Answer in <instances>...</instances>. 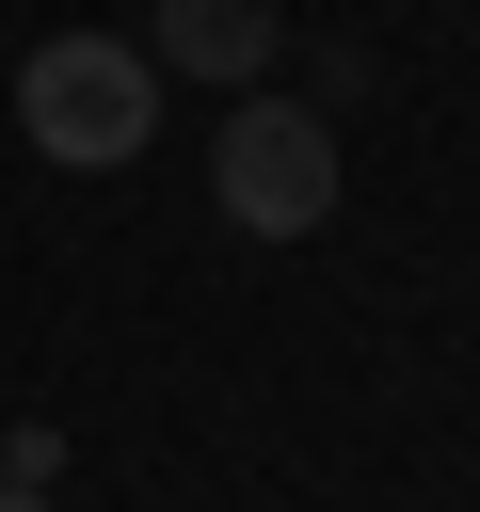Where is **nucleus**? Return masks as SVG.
Wrapping results in <instances>:
<instances>
[{
    "label": "nucleus",
    "instance_id": "obj_1",
    "mask_svg": "<svg viewBox=\"0 0 480 512\" xmlns=\"http://www.w3.org/2000/svg\"><path fill=\"white\" fill-rule=\"evenodd\" d=\"M16 128H32V160H64V176H128V160L160 144V64H144L128 32H48V48L16 64Z\"/></svg>",
    "mask_w": 480,
    "mask_h": 512
},
{
    "label": "nucleus",
    "instance_id": "obj_2",
    "mask_svg": "<svg viewBox=\"0 0 480 512\" xmlns=\"http://www.w3.org/2000/svg\"><path fill=\"white\" fill-rule=\"evenodd\" d=\"M208 192H224L240 240H320L336 224V128L304 96H240L224 144H208Z\"/></svg>",
    "mask_w": 480,
    "mask_h": 512
},
{
    "label": "nucleus",
    "instance_id": "obj_3",
    "mask_svg": "<svg viewBox=\"0 0 480 512\" xmlns=\"http://www.w3.org/2000/svg\"><path fill=\"white\" fill-rule=\"evenodd\" d=\"M144 64H176V80H256V64H272V0H160Z\"/></svg>",
    "mask_w": 480,
    "mask_h": 512
},
{
    "label": "nucleus",
    "instance_id": "obj_4",
    "mask_svg": "<svg viewBox=\"0 0 480 512\" xmlns=\"http://www.w3.org/2000/svg\"><path fill=\"white\" fill-rule=\"evenodd\" d=\"M0 512H48V496H32V480H0Z\"/></svg>",
    "mask_w": 480,
    "mask_h": 512
}]
</instances>
